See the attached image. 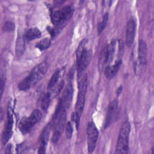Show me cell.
<instances>
[{
	"instance_id": "6da1fadb",
	"label": "cell",
	"mask_w": 154,
	"mask_h": 154,
	"mask_svg": "<svg viewBox=\"0 0 154 154\" xmlns=\"http://www.w3.org/2000/svg\"><path fill=\"white\" fill-rule=\"evenodd\" d=\"M48 68L46 60H44L37 65L32 70L30 74L19 82L18 85L19 89L22 91H26L34 86L43 77Z\"/></svg>"
},
{
	"instance_id": "7a4b0ae2",
	"label": "cell",
	"mask_w": 154,
	"mask_h": 154,
	"mask_svg": "<svg viewBox=\"0 0 154 154\" xmlns=\"http://www.w3.org/2000/svg\"><path fill=\"white\" fill-rule=\"evenodd\" d=\"M131 131V125L128 121L123 124L118 137L116 153H128L129 152V137Z\"/></svg>"
},
{
	"instance_id": "3957f363",
	"label": "cell",
	"mask_w": 154,
	"mask_h": 154,
	"mask_svg": "<svg viewBox=\"0 0 154 154\" xmlns=\"http://www.w3.org/2000/svg\"><path fill=\"white\" fill-rule=\"evenodd\" d=\"M42 117V112L38 109H34L31 114L30 116L27 118H24L21 120L19 128L20 131L23 134H25L29 132L32 128L38 122Z\"/></svg>"
},
{
	"instance_id": "277c9868",
	"label": "cell",
	"mask_w": 154,
	"mask_h": 154,
	"mask_svg": "<svg viewBox=\"0 0 154 154\" xmlns=\"http://www.w3.org/2000/svg\"><path fill=\"white\" fill-rule=\"evenodd\" d=\"M73 9L71 6H66L55 11L51 14V20L55 25H61L68 20L73 14Z\"/></svg>"
},
{
	"instance_id": "5b68a950",
	"label": "cell",
	"mask_w": 154,
	"mask_h": 154,
	"mask_svg": "<svg viewBox=\"0 0 154 154\" xmlns=\"http://www.w3.org/2000/svg\"><path fill=\"white\" fill-rule=\"evenodd\" d=\"M98 130L93 122H90L87 126L88 150L89 153L93 152L98 138Z\"/></svg>"
},
{
	"instance_id": "8992f818",
	"label": "cell",
	"mask_w": 154,
	"mask_h": 154,
	"mask_svg": "<svg viewBox=\"0 0 154 154\" xmlns=\"http://www.w3.org/2000/svg\"><path fill=\"white\" fill-rule=\"evenodd\" d=\"M91 59V52L90 49H85L78 61H76L78 77L79 78L83 74L84 71L89 65Z\"/></svg>"
},
{
	"instance_id": "52a82bcc",
	"label": "cell",
	"mask_w": 154,
	"mask_h": 154,
	"mask_svg": "<svg viewBox=\"0 0 154 154\" xmlns=\"http://www.w3.org/2000/svg\"><path fill=\"white\" fill-rule=\"evenodd\" d=\"M119 114L118 102L117 100H114L109 103L108 108L106 117L105 119V128L110 126L116 119Z\"/></svg>"
},
{
	"instance_id": "ba28073f",
	"label": "cell",
	"mask_w": 154,
	"mask_h": 154,
	"mask_svg": "<svg viewBox=\"0 0 154 154\" xmlns=\"http://www.w3.org/2000/svg\"><path fill=\"white\" fill-rule=\"evenodd\" d=\"M66 121V109H63L61 111V112H60L58 116L57 123L55 127V130L52 138V141L54 143H56L59 140L61 137V133L64 129Z\"/></svg>"
},
{
	"instance_id": "9c48e42d",
	"label": "cell",
	"mask_w": 154,
	"mask_h": 154,
	"mask_svg": "<svg viewBox=\"0 0 154 154\" xmlns=\"http://www.w3.org/2000/svg\"><path fill=\"white\" fill-rule=\"evenodd\" d=\"M7 124L6 125L5 129H4L2 136V142L4 144H6L8 140L10 138L12 135V128L13 124V119L12 114V109L9 106L8 108V113H7Z\"/></svg>"
},
{
	"instance_id": "30bf717a",
	"label": "cell",
	"mask_w": 154,
	"mask_h": 154,
	"mask_svg": "<svg viewBox=\"0 0 154 154\" xmlns=\"http://www.w3.org/2000/svg\"><path fill=\"white\" fill-rule=\"evenodd\" d=\"M51 128H52V125L49 123L45 127V128L42 131V132L40 135V146L39 150H38V153H45L47 143H48L49 135H50L51 131Z\"/></svg>"
},
{
	"instance_id": "8fae6325",
	"label": "cell",
	"mask_w": 154,
	"mask_h": 154,
	"mask_svg": "<svg viewBox=\"0 0 154 154\" xmlns=\"http://www.w3.org/2000/svg\"><path fill=\"white\" fill-rule=\"evenodd\" d=\"M135 30V23L132 18H131L126 25V44L129 47L131 46L134 40Z\"/></svg>"
},
{
	"instance_id": "7c38bea8",
	"label": "cell",
	"mask_w": 154,
	"mask_h": 154,
	"mask_svg": "<svg viewBox=\"0 0 154 154\" xmlns=\"http://www.w3.org/2000/svg\"><path fill=\"white\" fill-rule=\"evenodd\" d=\"M73 86L70 82L69 84L68 85V87L65 90L63 97L60 100L63 109H66L67 108L68 109L69 108L73 97Z\"/></svg>"
},
{
	"instance_id": "4fadbf2b",
	"label": "cell",
	"mask_w": 154,
	"mask_h": 154,
	"mask_svg": "<svg viewBox=\"0 0 154 154\" xmlns=\"http://www.w3.org/2000/svg\"><path fill=\"white\" fill-rule=\"evenodd\" d=\"M116 42L114 39H113L107 45L106 48L105 49V65L106 66V67L109 66L110 65V63L112 62L113 60L115 49H116Z\"/></svg>"
},
{
	"instance_id": "5bb4252c",
	"label": "cell",
	"mask_w": 154,
	"mask_h": 154,
	"mask_svg": "<svg viewBox=\"0 0 154 154\" xmlns=\"http://www.w3.org/2000/svg\"><path fill=\"white\" fill-rule=\"evenodd\" d=\"M138 53L140 63L141 65H145L147 63V45L143 40L139 41Z\"/></svg>"
},
{
	"instance_id": "9a60e30c",
	"label": "cell",
	"mask_w": 154,
	"mask_h": 154,
	"mask_svg": "<svg viewBox=\"0 0 154 154\" xmlns=\"http://www.w3.org/2000/svg\"><path fill=\"white\" fill-rule=\"evenodd\" d=\"M122 64V60L117 59L115 63L112 66H107L105 69V74L107 78L111 79L114 77L119 71Z\"/></svg>"
},
{
	"instance_id": "2e32d148",
	"label": "cell",
	"mask_w": 154,
	"mask_h": 154,
	"mask_svg": "<svg viewBox=\"0 0 154 154\" xmlns=\"http://www.w3.org/2000/svg\"><path fill=\"white\" fill-rule=\"evenodd\" d=\"M85 93L82 92H78L77 100L75 104V110L80 117L82 114V111L84 108L85 105Z\"/></svg>"
},
{
	"instance_id": "e0dca14e",
	"label": "cell",
	"mask_w": 154,
	"mask_h": 154,
	"mask_svg": "<svg viewBox=\"0 0 154 154\" xmlns=\"http://www.w3.org/2000/svg\"><path fill=\"white\" fill-rule=\"evenodd\" d=\"M25 40L22 34H19L16 43V54L17 57H21L25 51Z\"/></svg>"
},
{
	"instance_id": "ac0fdd59",
	"label": "cell",
	"mask_w": 154,
	"mask_h": 154,
	"mask_svg": "<svg viewBox=\"0 0 154 154\" xmlns=\"http://www.w3.org/2000/svg\"><path fill=\"white\" fill-rule=\"evenodd\" d=\"M41 36V32L39 29L36 27L29 28L25 35V37L28 40H32L39 38Z\"/></svg>"
},
{
	"instance_id": "d6986e66",
	"label": "cell",
	"mask_w": 154,
	"mask_h": 154,
	"mask_svg": "<svg viewBox=\"0 0 154 154\" xmlns=\"http://www.w3.org/2000/svg\"><path fill=\"white\" fill-rule=\"evenodd\" d=\"M78 79L79 92L85 93L87 88V74H83L79 78H78Z\"/></svg>"
},
{
	"instance_id": "ffe728a7",
	"label": "cell",
	"mask_w": 154,
	"mask_h": 154,
	"mask_svg": "<svg viewBox=\"0 0 154 154\" xmlns=\"http://www.w3.org/2000/svg\"><path fill=\"white\" fill-rule=\"evenodd\" d=\"M60 76V70L58 69L54 73V74L52 75L49 81V83L48 84V88L49 90H51L55 87V85L57 84L59 79Z\"/></svg>"
},
{
	"instance_id": "44dd1931",
	"label": "cell",
	"mask_w": 154,
	"mask_h": 154,
	"mask_svg": "<svg viewBox=\"0 0 154 154\" xmlns=\"http://www.w3.org/2000/svg\"><path fill=\"white\" fill-rule=\"evenodd\" d=\"M51 44V39L49 38H45L38 43H37L35 47L40 49V51H43L46 49H48Z\"/></svg>"
},
{
	"instance_id": "7402d4cb",
	"label": "cell",
	"mask_w": 154,
	"mask_h": 154,
	"mask_svg": "<svg viewBox=\"0 0 154 154\" xmlns=\"http://www.w3.org/2000/svg\"><path fill=\"white\" fill-rule=\"evenodd\" d=\"M51 100V94L50 93H46L44 95L41 102V107L43 111H47L49 106Z\"/></svg>"
},
{
	"instance_id": "603a6c76",
	"label": "cell",
	"mask_w": 154,
	"mask_h": 154,
	"mask_svg": "<svg viewBox=\"0 0 154 154\" xmlns=\"http://www.w3.org/2000/svg\"><path fill=\"white\" fill-rule=\"evenodd\" d=\"M87 42V40L86 39H84L78 46V48H77V51H76V61L79 60L83 52L87 49L86 48Z\"/></svg>"
},
{
	"instance_id": "cb8c5ba5",
	"label": "cell",
	"mask_w": 154,
	"mask_h": 154,
	"mask_svg": "<svg viewBox=\"0 0 154 154\" xmlns=\"http://www.w3.org/2000/svg\"><path fill=\"white\" fill-rule=\"evenodd\" d=\"M108 20V13H105L102 18V21L99 23L98 25V32L100 34L101 33L103 29L105 28L106 25H107V22Z\"/></svg>"
},
{
	"instance_id": "d4e9b609",
	"label": "cell",
	"mask_w": 154,
	"mask_h": 154,
	"mask_svg": "<svg viewBox=\"0 0 154 154\" xmlns=\"http://www.w3.org/2000/svg\"><path fill=\"white\" fill-rule=\"evenodd\" d=\"M15 25L11 21L6 22L3 26V30L5 32H11L14 30Z\"/></svg>"
},
{
	"instance_id": "484cf974",
	"label": "cell",
	"mask_w": 154,
	"mask_h": 154,
	"mask_svg": "<svg viewBox=\"0 0 154 154\" xmlns=\"http://www.w3.org/2000/svg\"><path fill=\"white\" fill-rule=\"evenodd\" d=\"M118 42H119V49H118L117 59L122 60V57L123 54V51H124V43L122 40H119Z\"/></svg>"
},
{
	"instance_id": "4316f807",
	"label": "cell",
	"mask_w": 154,
	"mask_h": 154,
	"mask_svg": "<svg viewBox=\"0 0 154 154\" xmlns=\"http://www.w3.org/2000/svg\"><path fill=\"white\" fill-rule=\"evenodd\" d=\"M73 133V128L71 123L69 122L66 126V135L67 139H70L72 137Z\"/></svg>"
},
{
	"instance_id": "83f0119b",
	"label": "cell",
	"mask_w": 154,
	"mask_h": 154,
	"mask_svg": "<svg viewBox=\"0 0 154 154\" xmlns=\"http://www.w3.org/2000/svg\"><path fill=\"white\" fill-rule=\"evenodd\" d=\"M64 81H61L59 84L57 86V87L54 89V90L53 91V93H52V94L54 97L57 96L61 91V90H62L63 86H64Z\"/></svg>"
},
{
	"instance_id": "f1b7e54d",
	"label": "cell",
	"mask_w": 154,
	"mask_h": 154,
	"mask_svg": "<svg viewBox=\"0 0 154 154\" xmlns=\"http://www.w3.org/2000/svg\"><path fill=\"white\" fill-rule=\"evenodd\" d=\"M80 117H81L76 112H73V114H72V117H71L72 118V120L75 123L77 129H78V127H79Z\"/></svg>"
},
{
	"instance_id": "f546056e",
	"label": "cell",
	"mask_w": 154,
	"mask_h": 154,
	"mask_svg": "<svg viewBox=\"0 0 154 154\" xmlns=\"http://www.w3.org/2000/svg\"><path fill=\"white\" fill-rule=\"evenodd\" d=\"M1 96H2L3 92H4V86H5V79L4 78V75L2 73H1Z\"/></svg>"
},
{
	"instance_id": "4dcf8cb0",
	"label": "cell",
	"mask_w": 154,
	"mask_h": 154,
	"mask_svg": "<svg viewBox=\"0 0 154 154\" xmlns=\"http://www.w3.org/2000/svg\"><path fill=\"white\" fill-rule=\"evenodd\" d=\"M3 117H4V113H3V109H2V108H1V121H2Z\"/></svg>"
},
{
	"instance_id": "1f68e13d",
	"label": "cell",
	"mask_w": 154,
	"mask_h": 154,
	"mask_svg": "<svg viewBox=\"0 0 154 154\" xmlns=\"http://www.w3.org/2000/svg\"><path fill=\"white\" fill-rule=\"evenodd\" d=\"M122 86H120V87L118 88V90H117V94L119 95L120 93H121V91H122Z\"/></svg>"
}]
</instances>
